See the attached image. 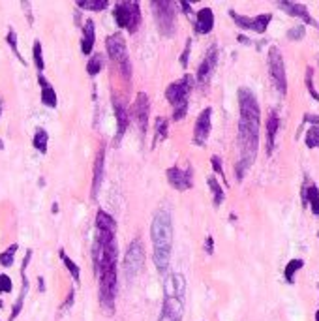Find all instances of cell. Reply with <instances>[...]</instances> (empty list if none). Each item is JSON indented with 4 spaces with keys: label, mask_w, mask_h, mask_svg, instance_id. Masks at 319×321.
<instances>
[{
    "label": "cell",
    "mask_w": 319,
    "mask_h": 321,
    "mask_svg": "<svg viewBox=\"0 0 319 321\" xmlns=\"http://www.w3.org/2000/svg\"><path fill=\"white\" fill-rule=\"evenodd\" d=\"M269 70L274 86L278 88L281 96L287 92V79H285V66H283V58L278 47L269 49Z\"/></svg>",
    "instance_id": "ba28073f"
},
{
    "label": "cell",
    "mask_w": 319,
    "mask_h": 321,
    "mask_svg": "<svg viewBox=\"0 0 319 321\" xmlns=\"http://www.w3.org/2000/svg\"><path fill=\"white\" fill-rule=\"evenodd\" d=\"M34 64H36L38 72H43L45 64H43V57H41V43L40 41L34 43Z\"/></svg>",
    "instance_id": "d6a6232c"
},
{
    "label": "cell",
    "mask_w": 319,
    "mask_h": 321,
    "mask_svg": "<svg viewBox=\"0 0 319 321\" xmlns=\"http://www.w3.org/2000/svg\"><path fill=\"white\" fill-rule=\"evenodd\" d=\"M306 120H308V122L318 124V126H319V117H318V115H306Z\"/></svg>",
    "instance_id": "60d3db41"
},
{
    "label": "cell",
    "mask_w": 319,
    "mask_h": 321,
    "mask_svg": "<svg viewBox=\"0 0 319 321\" xmlns=\"http://www.w3.org/2000/svg\"><path fill=\"white\" fill-rule=\"evenodd\" d=\"M316 321H319V310H318V314H316Z\"/></svg>",
    "instance_id": "ee69618b"
},
{
    "label": "cell",
    "mask_w": 319,
    "mask_h": 321,
    "mask_svg": "<svg viewBox=\"0 0 319 321\" xmlns=\"http://www.w3.org/2000/svg\"><path fill=\"white\" fill-rule=\"evenodd\" d=\"M94 41H96V27H94V21L88 19L83 27V40H81V51L84 55L92 53Z\"/></svg>",
    "instance_id": "e0dca14e"
},
{
    "label": "cell",
    "mask_w": 319,
    "mask_h": 321,
    "mask_svg": "<svg viewBox=\"0 0 319 321\" xmlns=\"http://www.w3.org/2000/svg\"><path fill=\"white\" fill-rule=\"evenodd\" d=\"M0 115H2V111H0Z\"/></svg>",
    "instance_id": "f6af8a7d"
},
{
    "label": "cell",
    "mask_w": 319,
    "mask_h": 321,
    "mask_svg": "<svg viewBox=\"0 0 319 321\" xmlns=\"http://www.w3.org/2000/svg\"><path fill=\"white\" fill-rule=\"evenodd\" d=\"M58 255H60V259L64 261L66 269L70 271V274L74 276V280H77V282H79V278H81V271H79V267H77V265H75L74 261H72V259H70V257L66 255L64 250H60V254H58Z\"/></svg>",
    "instance_id": "f546056e"
},
{
    "label": "cell",
    "mask_w": 319,
    "mask_h": 321,
    "mask_svg": "<svg viewBox=\"0 0 319 321\" xmlns=\"http://www.w3.org/2000/svg\"><path fill=\"white\" fill-rule=\"evenodd\" d=\"M272 15L271 13H261V15H257V17H252V30L253 32H257V34H263L267 27H269V23H271Z\"/></svg>",
    "instance_id": "7402d4cb"
},
{
    "label": "cell",
    "mask_w": 319,
    "mask_h": 321,
    "mask_svg": "<svg viewBox=\"0 0 319 321\" xmlns=\"http://www.w3.org/2000/svg\"><path fill=\"white\" fill-rule=\"evenodd\" d=\"M107 6H109L107 0H81V2H77V8L92 10V11H103Z\"/></svg>",
    "instance_id": "603a6c76"
},
{
    "label": "cell",
    "mask_w": 319,
    "mask_h": 321,
    "mask_svg": "<svg viewBox=\"0 0 319 321\" xmlns=\"http://www.w3.org/2000/svg\"><path fill=\"white\" fill-rule=\"evenodd\" d=\"M208 186H210V190H212V196H214V205H216V207H220V205L224 203L225 194H224V190H222V186L218 184L216 177H208Z\"/></svg>",
    "instance_id": "d4e9b609"
},
{
    "label": "cell",
    "mask_w": 319,
    "mask_h": 321,
    "mask_svg": "<svg viewBox=\"0 0 319 321\" xmlns=\"http://www.w3.org/2000/svg\"><path fill=\"white\" fill-rule=\"evenodd\" d=\"M11 289H13L11 278L6 276V274H0V293H9Z\"/></svg>",
    "instance_id": "d590c367"
},
{
    "label": "cell",
    "mask_w": 319,
    "mask_h": 321,
    "mask_svg": "<svg viewBox=\"0 0 319 321\" xmlns=\"http://www.w3.org/2000/svg\"><path fill=\"white\" fill-rule=\"evenodd\" d=\"M47 141H49V135H47V132L45 130H41V128H40V130L34 133V137H32V145H34L41 154H45L47 152Z\"/></svg>",
    "instance_id": "cb8c5ba5"
},
{
    "label": "cell",
    "mask_w": 319,
    "mask_h": 321,
    "mask_svg": "<svg viewBox=\"0 0 319 321\" xmlns=\"http://www.w3.org/2000/svg\"><path fill=\"white\" fill-rule=\"evenodd\" d=\"M165 177H167L169 184L178 192H186L194 186V177H192V169H180V167H169L165 171Z\"/></svg>",
    "instance_id": "9c48e42d"
},
{
    "label": "cell",
    "mask_w": 319,
    "mask_h": 321,
    "mask_svg": "<svg viewBox=\"0 0 319 321\" xmlns=\"http://www.w3.org/2000/svg\"><path fill=\"white\" fill-rule=\"evenodd\" d=\"M15 250H17V244H11L6 252H2V254H0V265H2V267H11V265H13Z\"/></svg>",
    "instance_id": "4dcf8cb0"
},
{
    "label": "cell",
    "mask_w": 319,
    "mask_h": 321,
    "mask_svg": "<svg viewBox=\"0 0 319 321\" xmlns=\"http://www.w3.org/2000/svg\"><path fill=\"white\" fill-rule=\"evenodd\" d=\"M302 265H304L302 259H291L289 263H287L285 271H283V276H285L287 282H293V280H295V273H299L300 269H302Z\"/></svg>",
    "instance_id": "484cf974"
},
{
    "label": "cell",
    "mask_w": 319,
    "mask_h": 321,
    "mask_svg": "<svg viewBox=\"0 0 319 321\" xmlns=\"http://www.w3.org/2000/svg\"><path fill=\"white\" fill-rule=\"evenodd\" d=\"M103 165H105V149H100L96 154V161H94V177H92V196L98 194V188L102 184L103 179Z\"/></svg>",
    "instance_id": "2e32d148"
},
{
    "label": "cell",
    "mask_w": 319,
    "mask_h": 321,
    "mask_svg": "<svg viewBox=\"0 0 319 321\" xmlns=\"http://www.w3.org/2000/svg\"><path fill=\"white\" fill-rule=\"evenodd\" d=\"M72 302H74V291H70V295H68V301H66V304L62 306V310H66V308H68Z\"/></svg>",
    "instance_id": "b9f144b4"
},
{
    "label": "cell",
    "mask_w": 319,
    "mask_h": 321,
    "mask_svg": "<svg viewBox=\"0 0 319 321\" xmlns=\"http://www.w3.org/2000/svg\"><path fill=\"white\" fill-rule=\"evenodd\" d=\"M278 6H280L281 10L287 11L289 15H293V17H300V19L304 21V23H308V25H316V21L312 19V15L308 13L304 4H299V2H278Z\"/></svg>",
    "instance_id": "5bb4252c"
},
{
    "label": "cell",
    "mask_w": 319,
    "mask_h": 321,
    "mask_svg": "<svg viewBox=\"0 0 319 321\" xmlns=\"http://www.w3.org/2000/svg\"><path fill=\"white\" fill-rule=\"evenodd\" d=\"M190 49H192V40H188L186 41V49H184V53L180 55V66L186 70L188 68V55H190Z\"/></svg>",
    "instance_id": "74e56055"
},
{
    "label": "cell",
    "mask_w": 319,
    "mask_h": 321,
    "mask_svg": "<svg viewBox=\"0 0 319 321\" xmlns=\"http://www.w3.org/2000/svg\"><path fill=\"white\" fill-rule=\"evenodd\" d=\"M205 250H206V254H212V252H214V241H212V237H206Z\"/></svg>",
    "instance_id": "ab89813d"
},
{
    "label": "cell",
    "mask_w": 319,
    "mask_h": 321,
    "mask_svg": "<svg viewBox=\"0 0 319 321\" xmlns=\"http://www.w3.org/2000/svg\"><path fill=\"white\" fill-rule=\"evenodd\" d=\"M216 62H218V49H216V45H212L203 58V62L197 68V83H201V85L208 83V79H210L216 68Z\"/></svg>",
    "instance_id": "8fae6325"
},
{
    "label": "cell",
    "mask_w": 319,
    "mask_h": 321,
    "mask_svg": "<svg viewBox=\"0 0 319 321\" xmlns=\"http://www.w3.org/2000/svg\"><path fill=\"white\" fill-rule=\"evenodd\" d=\"M239 143H240V161L237 163V179L242 180L244 173L250 169L259 147V126H261V109L252 90H239Z\"/></svg>",
    "instance_id": "6da1fadb"
},
{
    "label": "cell",
    "mask_w": 319,
    "mask_h": 321,
    "mask_svg": "<svg viewBox=\"0 0 319 321\" xmlns=\"http://www.w3.org/2000/svg\"><path fill=\"white\" fill-rule=\"evenodd\" d=\"M306 86H308L312 98L319 102V94L316 92V86H314V70H312V68H308V70H306Z\"/></svg>",
    "instance_id": "836d02e7"
},
{
    "label": "cell",
    "mask_w": 319,
    "mask_h": 321,
    "mask_svg": "<svg viewBox=\"0 0 319 321\" xmlns=\"http://www.w3.org/2000/svg\"><path fill=\"white\" fill-rule=\"evenodd\" d=\"M306 145L310 149L319 147V126H310V130L306 132Z\"/></svg>",
    "instance_id": "1f68e13d"
},
{
    "label": "cell",
    "mask_w": 319,
    "mask_h": 321,
    "mask_svg": "<svg viewBox=\"0 0 319 321\" xmlns=\"http://www.w3.org/2000/svg\"><path fill=\"white\" fill-rule=\"evenodd\" d=\"M38 83L41 86V104L47 105V107H56V92L53 85L41 74L38 76Z\"/></svg>",
    "instance_id": "ac0fdd59"
},
{
    "label": "cell",
    "mask_w": 319,
    "mask_h": 321,
    "mask_svg": "<svg viewBox=\"0 0 319 321\" xmlns=\"http://www.w3.org/2000/svg\"><path fill=\"white\" fill-rule=\"evenodd\" d=\"M8 43H9V47L13 49V53L21 58V62L25 64V60H23V57H21V53H19V49H17V36H15V32H13V30H9V32H8Z\"/></svg>",
    "instance_id": "8d00e7d4"
},
{
    "label": "cell",
    "mask_w": 319,
    "mask_h": 321,
    "mask_svg": "<svg viewBox=\"0 0 319 321\" xmlns=\"http://www.w3.org/2000/svg\"><path fill=\"white\" fill-rule=\"evenodd\" d=\"M115 115H117V139H120L124 132H126V128H128V111H126V107L119 102V100H115Z\"/></svg>",
    "instance_id": "44dd1931"
},
{
    "label": "cell",
    "mask_w": 319,
    "mask_h": 321,
    "mask_svg": "<svg viewBox=\"0 0 319 321\" xmlns=\"http://www.w3.org/2000/svg\"><path fill=\"white\" fill-rule=\"evenodd\" d=\"M210 161H212V167H214L216 173H220V177H224V169H222L220 158H218V156H212V158H210Z\"/></svg>",
    "instance_id": "f35d334b"
},
{
    "label": "cell",
    "mask_w": 319,
    "mask_h": 321,
    "mask_svg": "<svg viewBox=\"0 0 319 321\" xmlns=\"http://www.w3.org/2000/svg\"><path fill=\"white\" fill-rule=\"evenodd\" d=\"M150 8L154 11V17L160 27V32L163 36H173L175 34V10H173V2H163L156 0L150 2Z\"/></svg>",
    "instance_id": "52a82bcc"
},
{
    "label": "cell",
    "mask_w": 319,
    "mask_h": 321,
    "mask_svg": "<svg viewBox=\"0 0 319 321\" xmlns=\"http://www.w3.org/2000/svg\"><path fill=\"white\" fill-rule=\"evenodd\" d=\"M278 128H280V119H278L276 111H271L269 119H267V147H269V154L274 151V139H276Z\"/></svg>",
    "instance_id": "d6986e66"
},
{
    "label": "cell",
    "mask_w": 319,
    "mask_h": 321,
    "mask_svg": "<svg viewBox=\"0 0 319 321\" xmlns=\"http://www.w3.org/2000/svg\"><path fill=\"white\" fill-rule=\"evenodd\" d=\"M103 68V55H92V58L88 60V66H86V72H88V76H98L100 72H102Z\"/></svg>",
    "instance_id": "83f0119b"
},
{
    "label": "cell",
    "mask_w": 319,
    "mask_h": 321,
    "mask_svg": "<svg viewBox=\"0 0 319 321\" xmlns=\"http://www.w3.org/2000/svg\"><path fill=\"white\" fill-rule=\"evenodd\" d=\"M192 86H194V81L190 76H184L182 79H178L175 83H171L165 90V98L167 102L173 105V119L175 120H180L186 117L188 111V96L192 92Z\"/></svg>",
    "instance_id": "3957f363"
},
{
    "label": "cell",
    "mask_w": 319,
    "mask_h": 321,
    "mask_svg": "<svg viewBox=\"0 0 319 321\" xmlns=\"http://www.w3.org/2000/svg\"><path fill=\"white\" fill-rule=\"evenodd\" d=\"M133 115L139 122L141 132H147V126H149V117H150V102L149 96L145 92H139L137 98H135V104H133Z\"/></svg>",
    "instance_id": "7c38bea8"
},
{
    "label": "cell",
    "mask_w": 319,
    "mask_h": 321,
    "mask_svg": "<svg viewBox=\"0 0 319 321\" xmlns=\"http://www.w3.org/2000/svg\"><path fill=\"white\" fill-rule=\"evenodd\" d=\"M306 198L310 201V207H312V212L319 216V188L318 186H310L306 190Z\"/></svg>",
    "instance_id": "4316f807"
},
{
    "label": "cell",
    "mask_w": 319,
    "mask_h": 321,
    "mask_svg": "<svg viewBox=\"0 0 319 321\" xmlns=\"http://www.w3.org/2000/svg\"><path fill=\"white\" fill-rule=\"evenodd\" d=\"M304 34H306L304 27H295V29L287 30V38H289L291 41H300V40L304 38Z\"/></svg>",
    "instance_id": "e575fe53"
},
{
    "label": "cell",
    "mask_w": 319,
    "mask_h": 321,
    "mask_svg": "<svg viewBox=\"0 0 319 321\" xmlns=\"http://www.w3.org/2000/svg\"><path fill=\"white\" fill-rule=\"evenodd\" d=\"M158 321H182V301L173 295H165L163 310Z\"/></svg>",
    "instance_id": "4fadbf2b"
},
{
    "label": "cell",
    "mask_w": 319,
    "mask_h": 321,
    "mask_svg": "<svg viewBox=\"0 0 319 321\" xmlns=\"http://www.w3.org/2000/svg\"><path fill=\"white\" fill-rule=\"evenodd\" d=\"M167 128H169V122L165 119H156V137H154V143H152V145L167 139Z\"/></svg>",
    "instance_id": "f1b7e54d"
},
{
    "label": "cell",
    "mask_w": 319,
    "mask_h": 321,
    "mask_svg": "<svg viewBox=\"0 0 319 321\" xmlns=\"http://www.w3.org/2000/svg\"><path fill=\"white\" fill-rule=\"evenodd\" d=\"M113 17L117 27L120 29H128V32H135L141 23V8L137 2H119L115 6Z\"/></svg>",
    "instance_id": "5b68a950"
},
{
    "label": "cell",
    "mask_w": 319,
    "mask_h": 321,
    "mask_svg": "<svg viewBox=\"0 0 319 321\" xmlns=\"http://www.w3.org/2000/svg\"><path fill=\"white\" fill-rule=\"evenodd\" d=\"M214 29V13L210 8H203L197 11V21H196V32L197 34H208Z\"/></svg>",
    "instance_id": "9a60e30c"
},
{
    "label": "cell",
    "mask_w": 319,
    "mask_h": 321,
    "mask_svg": "<svg viewBox=\"0 0 319 321\" xmlns=\"http://www.w3.org/2000/svg\"><path fill=\"white\" fill-rule=\"evenodd\" d=\"M105 49H107V55L113 60V64L119 68L120 76H124V79H130L131 77V64L130 57H128V49H126V41L120 34H111L109 38L105 40Z\"/></svg>",
    "instance_id": "277c9868"
},
{
    "label": "cell",
    "mask_w": 319,
    "mask_h": 321,
    "mask_svg": "<svg viewBox=\"0 0 319 321\" xmlns=\"http://www.w3.org/2000/svg\"><path fill=\"white\" fill-rule=\"evenodd\" d=\"M180 6H182V8H184V13H190V11H192V6H190V4H188V2H180Z\"/></svg>",
    "instance_id": "7bdbcfd3"
},
{
    "label": "cell",
    "mask_w": 319,
    "mask_h": 321,
    "mask_svg": "<svg viewBox=\"0 0 319 321\" xmlns=\"http://www.w3.org/2000/svg\"><path fill=\"white\" fill-rule=\"evenodd\" d=\"M150 237L154 244L152 259L160 273H165L169 267V257H171V244H173V222H171L169 210L160 208L154 212L152 224H150Z\"/></svg>",
    "instance_id": "7a4b0ae2"
},
{
    "label": "cell",
    "mask_w": 319,
    "mask_h": 321,
    "mask_svg": "<svg viewBox=\"0 0 319 321\" xmlns=\"http://www.w3.org/2000/svg\"><path fill=\"white\" fill-rule=\"evenodd\" d=\"M210 117H212V109L206 107L201 111V115L197 117L196 126H194V143L203 147L210 135Z\"/></svg>",
    "instance_id": "30bf717a"
},
{
    "label": "cell",
    "mask_w": 319,
    "mask_h": 321,
    "mask_svg": "<svg viewBox=\"0 0 319 321\" xmlns=\"http://www.w3.org/2000/svg\"><path fill=\"white\" fill-rule=\"evenodd\" d=\"M143 263H145V246H143V241L141 239H133L130 246H128V250H126L124 263H122L126 278L137 276L139 271L143 269Z\"/></svg>",
    "instance_id": "8992f818"
},
{
    "label": "cell",
    "mask_w": 319,
    "mask_h": 321,
    "mask_svg": "<svg viewBox=\"0 0 319 321\" xmlns=\"http://www.w3.org/2000/svg\"><path fill=\"white\" fill-rule=\"evenodd\" d=\"M96 231H103V233L115 235L117 233V222L105 210H98V214H96Z\"/></svg>",
    "instance_id": "ffe728a7"
}]
</instances>
